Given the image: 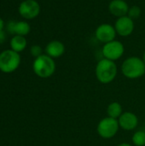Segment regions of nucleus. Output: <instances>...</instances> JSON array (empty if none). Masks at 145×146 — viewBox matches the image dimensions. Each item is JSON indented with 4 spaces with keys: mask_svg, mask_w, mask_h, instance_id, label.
<instances>
[{
    "mask_svg": "<svg viewBox=\"0 0 145 146\" xmlns=\"http://www.w3.org/2000/svg\"><path fill=\"white\" fill-rule=\"evenodd\" d=\"M117 74V65L114 61L103 58L97 62L96 66L95 74L97 80L103 85L111 83L116 78Z\"/></svg>",
    "mask_w": 145,
    "mask_h": 146,
    "instance_id": "nucleus-1",
    "label": "nucleus"
},
{
    "mask_svg": "<svg viewBox=\"0 0 145 146\" xmlns=\"http://www.w3.org/2000/svg\"><path fill=\"white\" fill-rule=\"evenodd\" d=\"M121 70L126 78L136 80L144 75L145 64L142 58L138 56H130L122 62Z\"/></svg>",
    "mask_w": 145,
    "mask_h": 146,
    "instance_id": "nucleus-2",
    "label": "nucleus"
},
{
    "mask_svg": "<svg viewBox=\"0 0 145 146\" xmlns=\"http://www.w3.org/2000/svg\"><path fill=\"white\" fill-rule=\"evenodd\" d=\"M32 70L39 78L47 79L54 74L56 71V62L53 58L46 54H43L34 59Z\"/></svg>",
    "mask_w": 145,
    "mask_h": 146,
    "instance_id": "nucleus-3",
    "label": "nucleus"
},
{
    "mask_svg": "<svg viewBox=\"0 0 145 146\" xmlns=\"http://www.w3.org/2000/svg\"><path fill=\"white\" fill-rule=\"evenodd\" d=\"M21 64V56L11 49L0 53V71L4 74L15 72Z\"/></svg>",
    "mask_w": 145,
    "mask_h": 146,
    "instance_id": "nucleus-4",
    "label": "nucleus"
},
{
    "mask_svg": "<svg viewBox=\"0 0 145 146\" xmlns=\"http://www.w3.org/2000/svg\"><path fill=\"white\" fill-rule=\"evenodd\" d=\"M120 129V125L118 120L111 118V117H105L102 119L97 127V132L98 135L105 139H109L115 137Z\"/></svg>",
    "mask_w": 145,
    "mask_h": 146,
    "instance_id": "nucleus-5",
    "label": "nucleus"
},
{
    "mask_svg": "<svg viewBox=\"0 0 145 146\" xmlns=\"http://www.w3.org/2000/svg\"><path fill=\"white\" fill-rule=\"evenodd\" d=\"M40 9V5L36 0H24L18 7V12L20 15L25 20L35 19L37 16H38Z\"/></svg>",
    "mask_w": 145,
    "mask_h": 146,
    "instance_id": "nucleus-6",
    "label": "nucleus"
},
{
    "mask_svg": "<svg viewBox=\"0 0 145 146\" xmlns=\"http://www.w3.org/2000/svg\"><path fill=\"white\" fill-rule=\"evenodd\" d=\"M102 52L104 58L115 62L116 60H119L124 55L125 47L121 41L115 39L111 42L104 44Z\"/></svg>",
    "mask_w": 145,
    "mask_h": 146,
    "instance_id": "nucleus-7",
    "label": "nucleus"
},
{
    "mask_svg": "<svg viewBox=\"0 0 145 146\" xmlns=\"http://www.w3.org/2000/svg\"><path fill=\"white\" fill-rule=\"evenodd\" d=\"M116 35L117 33L115 26L109 23H103L99 25L95 31V36L97 39L103 44H107L115 40Z\"/></svg>",
    "mask_w": 145,
    "mask_h": 146,
    "instance_id": "nucleus-8",
    "label": "nucleus"
},
{
    "mask_svg": "<svg viewBox=\"0 0 145 146\" xmlns=\"http://www.w3.org/2000/svg\"><path fill=\"white\" fill-rule=\"evenodd\" d=\"M135 27L134 21L129 17L128 15H125L120 18H117L115 23V28L118 35L121 37H128L130 36Z\"/></svg>",
    "mask_w": 145,
    "mask_h": 146,
    "instance_id": "nucleus-9",
    "label": "nucleus"
},
{
    "mask_svg": "<svg viewBox=\"0 0 145 146\" xmlns=\"http://www.w3.org/2000/svg\"><path fill=\"white\" fill-rule=\"evenodd\" d=\"M6 30L9 33L26 37L31 32V26L26 21H9L6 25Z\"/></svg>",
    "mask_w": 145,
    "mask_h": 146,
    "instance_id": "nucleus-10",
    "label": "nucleus"
},
{
    "mask_svg": "<svg viewBox=\"0 0 145 146\" xmlns=\"http://www.w3.org/2000/svg\"><path fill=\"white\" fill-rule=\"evenodd\" d=\"M118 122L120 125V128L125 131H132L137 128L138 125V116L130 111L123 112L122 115L118 119Z\"/></svg>",
    "mask_w": 145,
    "mask_h": 146,
    "instance_id": "nucleus-11",
    "label": "nucleus"
},
{
    "mask_svg": "<svg viewBox=\"0 0 145 146\" xmlns=\"http://www.w3.org/2000/svg\"><path fill=\"white\" fill-rule=\"evenodd\" d=\"M129 9L130 7L125 0H112L109 4L110 14L117 18L127 15Z\"/></svg>",
    "mask_w": 145,
    "mask_h": 146,
    "instance_id": "nucleus-12",
    "label": "nucleus"
},
{
    "mask_svg": "<svg viewBox=\"0 0 145 146\" xmlns=\"http://www.w3.org/2000/svg\"><path fill=\"white\" fill-rule=\"evenodd\" d=\"M45 54L51 58H59L65 53V45L59 40H51L45 46Z\"/></svg>",
    "mask_w": 145,
    "mask_h": 146,
    "instance_id": "nucleus-13",
    "label": "nucleus"
},
{
    "mask_svg": "<svg viewBox=\"0 0 145 146\" xmlns=\"http://www.w3.org/2000/svg\"><path fill=\"white\" fill-rule=\"evenodd\" d=\"M10 49L17 53L23 51L27 45V41L26 37L20 35H14L9 42Z\"/></svg>",
    "mask_w": 145,
    "mask_h": 146,
    "instance_id": "nucleus-14",
    "label": "nucleus"
},
{
    "mask_svg": "<svg viewBox=\"0 0 145 146\" xmlns=\"http://www.w3.org/2000/svg\"><path fill=\"white\" fill-rule=\"evenodd\" d=\"M123 113L122 106L118 102H113L109 104L107 108V115L109 117L118 120Z\"/></svg>",
    "mask_w": 145,
    "mask_h": 146,
    "instance_id": "nucleus-15",
    "label": "nucleus"
},
{
    "mask_svg": "<svg viewBox=\"0 0 145 146\" xmlns=\"http://www.w3.org/2000/svg\"><path fill=\"white\" fill-rule=\"evenodd\" d=\"M132 141L134 146H145V132L138 131L134 133L132 138Z\"/></svg>",
    "mask_w": 145,
    "mask_h": 146,
    "instance_id": "nucleus-16",
    "label": "nucleus"
},
{
    "mask_svg": "<svg viewBox=\"0 0 145 146\" xmlns=\"http://www.w3.org/2000/svg\"><path fill=\"white\" fill-rule=\"evenodd\" d=\"M141 13H142V11H141V9H140L138 6H136V5H134V6H132V7H130L127 15H128L129 17H131L132 20H134V19H137V18H138V17L141 15Z\"/></svg>",
    "mask_w": 145,
    "mask_h": 146,
    "instance_id": "nucleus-17",
    "label": "nucleus"
},
{
    "mask_svg": "<svg viewBox=\"0 0 145 146\" xmlns=\"http://www.w3.org/2000/svg\"><path fill=\"white\" fill-rule=\"evenodd\" d=\"M30 53L34 58H37V57L40 56L41 55H43L42 47L38 44H33L30 48Z\"/></svg>",
    "mask_w": 145,
    "mask_h": 146,
    "instance_id": "nucleus-18",
    "label": "nucleus"
},
{
    "mask_svg": "<svg viewBox=\"0 0 145 146\" xmlns=\"http://www.w3.org/2000/svg\"><path fill=\"white\" fill-rule=\"evenodd\" d=\"M5 38H6V33H5V32L4 31H1L0 32V44L3 43L4 40H5Z\"/></svg>",
    "mask_w": 145,
    "mask_h": 146,
    "instance_id": "nucleus-19",
    "label": "nucleus"
},
{
    "mask_svg": "<svg viewBox=\"0 0 145 146\" xmlns=\"http://www.w3.org/2000/svg\"><path fill=\"white\" fill-rule=\"evenodd\" d=\"M4 27H5L4 21L0 17V32L1 31H4Z\"/></svg>",
    "mask_w": 145,
    "mask_h": 146,
    "instance_id": "nucleus-20",
    "label": "nucleus"
},
{
    "mask_svg": "<svg viewBox=\"0 0 145 146\" xmlns=\"http://www.w3.org/2000/svg\"><path fill=\"white\" fill-rule=\"evenodd\" d=\"M118 146H133L131 144H129V143H121V144H120Z\"/></svg>",
    "mask_w": 145,
    "mask_h": 146,
    "instance_id": "nucleus-21",
    "label": "nucleus"
},
{
    "mask_svg": "<svg viewBox=\"0 0 145 146\" xmlns=\"http://www.w3.org/2000/svg\"><path fill=\"white\" fill-rule=\"evenodd\" d=\"M142 59H143V61H144V64H145V51L144 52V54H143V57H142Z\"/></svg>",
    "mask_w": 145,
    "mask_h": 146,
    "instance_id": "nucleus-22",
    "label": "nucleus"
}]
</instances>
